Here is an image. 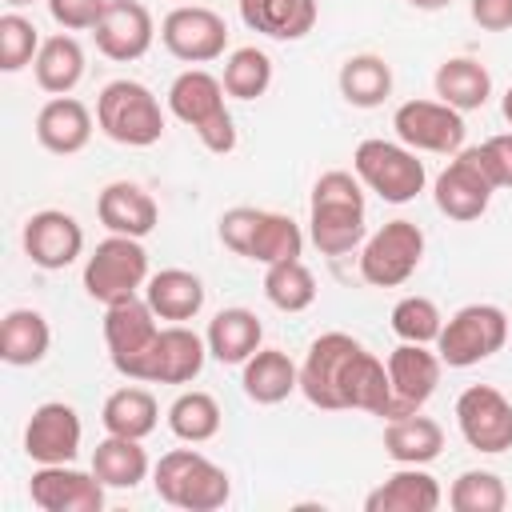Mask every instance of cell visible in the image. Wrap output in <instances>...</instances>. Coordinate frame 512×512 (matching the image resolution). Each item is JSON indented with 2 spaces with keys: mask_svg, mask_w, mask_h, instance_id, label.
<instances>
[{
  "mask_svg": "<svg viewBox=\"0 0 512 512\" xmlns=\"http://www.w3.org/2000/svg\"><path fill=\"white\" fill-rule=\"evenodd\" d=\"M208 360V340L188 324H164L144 368V384H192Z\"/></svg>",
  "mask_w": 512,
  "mask_h": 512,
  "instance_id": "obj_20",
  "label": "cell"
},
{
  "mask_svg": "<svg viewBox=\"0 0 512 512\" xmlns=\"http://www.w3.org/2000/svg\"><path fill=\"white\" fill-rule=\"evenodd\" d=\"M492 192H496V184L488 180V172H484L476 148H460V152L448 160V168L436 176V184H432L436 208H440L448 220H456V224L480 220V216L488 212V204H492Z\"/></svg>",
  "mask_w": 512,
  "mask_h": 512,
  "instance_id": "obj_14",
  "label": "cell"
},
{
  "mask_svg": "<svg viewBox=\"0 0 512 512\" xmlns=\"http://www.w3.org/2000/svg\"><path fill=\"white\" fill-rule=\"evenodd\" d=\"M444 500L436 476L424 472V464H400L384 484H376L364 496V512H436Z\"/></svg>",
  "mask_w": 512,
  "mask_h": 512,
  "instance_id": "obj_23",
  "label": "cell"
},
{
  "mask_svg": "<svg viewBox=\"0 0 512 512\" xmlns=\"http://www.w3.org/2000/svg\"><path fill=\"white\" fill-rule=\"evenodd\" d=\"M468 8L484 32H508L512 28V0H472Z\"/></svg>",
  "mask_w": 512,
  "mask_h": 512,
  "instance_id": "obj_46",
  "label": "cell"
},
{
  "mask_svg": "<svg viewBox=\"0 0 512 512\" xmlns=\"http://www.w3.org/2000/svg\"><path fill=\"white\" fill-rule=\"evenodd\" d=\"M456 428L476 452H508L512 448V400L492 384H468L456 396Z\"/></svg>",
  "mask_w": 512,
  "mask_h": 512,
  "instance_id": "obj_13",
  "label": "cell"
},
{
  "mask_svg": "<svg viewBox=\"0 0 512 512\" xmlns=\"http://www.w3.org/2000/svg\"><path fill=\"white\" fill-rule=\"evenodd\" d=\"M160 336V316L152 312V304L140 296L132 300H116L104 308V344H108V360L124 380H140L144 384V368L148 356L156 348Z\"/></svg>",
  "mask_w": 512,
  "mask_h": 512,
  "instance_id": "obj_9",
  "label": "cell"
},
{
  "mask_svg": "<svg viewBox=\"0 0 512 512\" xmlns=\"http://www.w3.org/2000/svg\"><path fill=\"white\" fill-rule=\"evenodd\" d=\"M344 408H360V412L380 416V420H388V412H392L388 364L368 348H360V356L352 360V372L344 380Z\"/></svg>",
  "mask_w": 512,
  "mask_h": 512,
  "instance_id": "obj_34",
  "label": "cell"
},
{
  "mask_svg": "<svg viewBox=\"0 0 512 512\" xmlns=\"http://www.w3.org/2000/svg\"><path fill=\"white\" fill-rule=\"evenodd\" d=\"M220 424H224V412H220V404H216L212 392L188 388V392H180V396L168 404V428H172V436L184 440V444H204V440H212V436L220 432Z\"/></svg>",
  "mask_w": 512,
  "mask_h": 512,
  "instance_id": "obj_36",
  "label": "cell"
},
{
  "mask_svg": "<svg viewBox=\"0 0 512 512\" xmlns=\"http://www.w3.org/2000/svg\"><path fill=\"white\" fill-rule=\"evenodd\" d=\"M360 348L364 344L348 332H324L308 344V352L300 360V392L312 408L344 412V380H348Z\"/></svg>",
  "mask_w": 512,
  "mask_h": 512,
  "instance_id": "obj_10",
  "label": "cell"
},
{
  "mask_svg": "<svg viewBox=\"0 0 512 512\" xmlns=\"http://www.w3.org/2000/svg\"><path fill=\"white\" fill-rule=\"evenodd\" d=\"M364 208V184L356 172L328 168L316 176L308 196V236L320 256H348L368 240Z\"/></svg>",
  "mask_w": 512,
  "mask_h": 512,
  "instance_id": "obj_1",
  "label": "cell"
},
{
  "mask_svg": "<svg viewBox=\"0 0 512 512\" xmlns=\"http://www.w3.org/2000/svg\"><path fill=\"white\" fill-rule=\"evenodd\" d=\"M24 256L44 268V272H64L68 264H76V256L84 252V228L72 212L64 208H40L24 220L20 232Z\"/></svg>",
  "mask_w": 512,
  "mask_h": 512,
  "instance_id": "obj_16",
  "label": "cell"
},
{
  "mask_svg": "<svg viewBox=\"0 0 512 512\" xmlns=\"http://www.w3.org/2000/svg\"><path fill=\"white\" fill-rule=\"evenodd\" d=\"M152 488L164 504L180 508V512H216L228 504L232 496V480L228 472L208 460L196 448H172L156 460L152 468Z\"/></svg>",
  "mask_w": 512,
  "mask_h": 512,
  "instance_id": "obj_3",
  "label": "cell"
},
{
  "mask_svg": "<svg viewBox=\"0 0 512 512\" xmlns=\"http://www.w3.org/2000/svg\"><path fill=\"white\" fill-rule=\"evenodd\" d=\"M80 416L64 400H44L24 424V452L36 464H72L80 452Z\"/></svg>",
  "mask_w": 512,
  "mask_h": 512,
  "instance_id": "obj_18",
  "label": "cell"
},
{
  "mask_svg": "<svg viewBox=\"0 0 512 512\" xmlns=\"http://www.w3.org/2000/svg\"><path fill=\"white\" fill-rule=\"evenodd\" d=\"M224 96L228 92L220 76H212L208 68H184L168 88V112L180 124H188L212 156H228L236 148V120Z\"/></svg>",
  "mask_w": 512,
  "mask_h": 512,
  "instance_id": "obj_2",
  "label": "cell"
},
{
  "mask_svg": "<svg viewBox=\"0 0 512 512\" xmlns=\"http://www.w3.org/2000/svg\"><path fill=\"white\" fill-rule=\"evenodd\" d=\"M424 228L416 220H388L360 244V280L372 288H400L424 260Z\"/></svg>",
  "mask_w": 512,
  "mask_h": 512,
  "instance_id": "obj_8",
  "label": "cell"
},
{
  "mask_svg": "<svg viewBox=\"0 0 512 512\" xmlns=\"http://www.w3.org/2000/svg\"><path fill=\"white\" fill-rule=\"evenodd\" d=\"M52 348V328L36 308H12L0 320V360L12 368H36Z\"/></svg>",
  "mask_w": 512,
  "mask_h": 512,
  "instance_id": "obj_28",
  "label": "cell"
},
{
  "mask_svg": "<svg viewBox=\"0 0 512 512\" xmlns=\"http://www.w3.org/2000/svg\"><path fill=\"white\" fill-rule=\"evenodd\" d=\"M500 112H504V120H508V124H512V88H508V92H504V100H500Z\"/></svg>",
  "mask_w": 512,
  "mask_h": 512,
  "instance_id": "obj_48",
  "label": "cell"
},
{
  "mask_svg": "<svg viewBox=\"0 0 512 512\" xmlns=\"http://www.w3.org/2000/svg\"><path fill=\"white\" fill-rule=\"evenodd\" d=\"M504 344H508V312L496 304L456 308L436 336V352H440L444 368H472V364L496 356Z\"/></svg>",
  "mask_w": 512,
  "mask_h": 512,
  "instance_id": "obj_7",
  "label": "cell"
},
{
  "mask_svg": "<svg viewBox=\"0 0 512 512\" xmlns=\"http://www.w3.org/2000/svg\"><path fill=\"white\" fill-rule=\"evenodd\" d=\"M220 84L232 100H260L272 88V56L264 48H252V44L228 52Z\"/></svg>",
  "mask_w": 512,
  "mask_h": 512,
  "instance_id": "obj_38",
  "label": "cell"
},
{
  "mask_svg": "<svg viewBox=\"0 0 512 512\" xmlns=\"http://www.w3.org/2000/svg\"><path fill=\"white\" fill-rule=\"evenodd\" d=\"M316 276L312 268L296 256V260H276L264 268V296L272 308L280 312H304L316 304Z\"/></svg>",
  "mask_w": 512,
  "mask_h": 512,
  "instance_id": "obj_37",
  "label": "cell"
},
{
  "mask_svg": "<svg viewBox=\"0 0 512 512\" xmlns=\"http://www.w3.org/2000/svg\"><path fill=\"white\" fill-rule=\"evenodd\" d=\"M208 356L220 364H244L252 352L264 348V324L252 308H220L208 320Z\"/></svg>",
  "mask_w": 512,
  "mask_h": 512,
  "instance_id": "obj_26",
  "label": "cell"
},
{
  "mask_svg": "<svg viewBox=\"0 0 512 512\" xmlns=\"http://www.w3.org/2000/svg\"><path fill=\"white\" fill-rule=\"evenodd\" d=\"M388 380H392V412L388 420L396 416H412V412H424V404L432 400L436 384H440V372H444V360L432 344H396L388 352Z\"/></svg>",
  "mask_w": 512,
  "mask_h": 512,
  "instance_id": "obj_15",
  "label": "cell"
},
{
  "mask_svg": "<svg viewBox=\"0 0 512 512\" xmlns=\"http://www.w3.org/2000/svg\"><path fill=\"white\" fill-rule=\"evenodd\" d=\"M260 216H264V208H252V204H236V208H228V212L216 220V236H220V244H224L228 252H236V256H248V252H252V236H256Z\"/></svg>",
  "mask_w": 512,
  "mask_h": 512,
  "instance_id": "obj_43",
  "label": "cell"
},
{
  "mask_svg": "<svg viewBox=\"0 0 512 512\" xmlns=\"http://www.w3.org/2000/svg\"><path fill=\"white\" fill-rule=\"evenodd\" d=\"M92 128H96L92 108L84 100H76V96H52L36 112V140L52 156H76V152H84L88 140H92Z\"/></svg>",
  "mask_w": 512,
  "mask_h": 512,
  "instance_id": "obj_21",
  "label": "cell"
},
{
  "mask_svg": "<svg viewBox=\"0 0 512 512\" xmlns=\"http://www.w3.org/2000/svg\"><path fill=\"white\" fill-rule=\"evenodd\" d=\"M40 44L44 40H40V32H36V24L28 16H20V12H4L0 16V72L28 68L36 60Z\"/></svg>",
  "mask_w": 512,
  "mask_h": 512,
  "instance_id": "obj_42",
  "label": "cell"
},
{
  "mask_svg": "<svg viewBox=\"0 0 512 512\" xmlns=\"http://www.w3.org/2000/svg\"><path fill=\"white\" fill-rule=\"evenodd\" d=\"M8 8H24V4H36V0H4Z\"/></svg>",
  "mask_w": 512,
  "mask_h": 512,
  "instance_id": "obj_49",
  "label": "cell"
},
{
  "mask_svg": "<svg viewBox=\"0 0 512 512\" xmlns=\"http://www.w3.org/2000/svg\"><path fill=\"white\" fill-rule=\"evenodd\" d=\"M32 76L48 96H72V88L84 80V48L72 32H56L40 44L32 60Z\"/></svg>",
  "mask_w": 512,
  "mask_h": 512,
  "instance_id": "obj_30",
  "label": "cell"
},
{
  "mask_svg": "<svg viewBox=\"0 0 512 512\" xmlns=\"http://www.w3.org/2000/svg\"><path fill=\"white\" fill-rule=\"evenodd\" d=\"M336 88L352 108H380L392 96V64L376 52H356L340 64Z\"/></svg>",
  "mask_w": 512,
  "mask_h": 512,
  "instance_id": "obj_33",
  "label": "cell"
},
{
  "mask_svg": "<svg viewBox=\"0 0 512 512\" xmlns=\"http://www.w3.org/2000/svg\"><path fill=\"white\" fill-rule=\"evenodd\" d=\"M148 452L132 436H104L92 452V472L104 480V488H136L148 476Z\"/></svg>",
  "mask_w": 512,
  "mask_h": 512,
  "instance_id": "obj_35",
  "label": "cell"
},
{
  "mask_svg": "<svg viewBox=\"0 0 512 512\" xmlns=\"http://www.w3.org/2000/svg\"><path fill=\"white\" fill-rule=\"evenodd\" d=\"M160 44L180 64H212L228 48V24L204 4H180L160 20Z\"/></svg>",
  "mask_w": 512,
  "mask_h": 512,
  "instance_id": "obj_11",
  "label": "cell"
},
{
  "mask_svg": "<svg viewBox=\"0 0 512 512\" xmlns=\"http://www.w3.org/2000/svg\"><path fill=\"white\" fill-rule=\"evenodd\" d=\"M432 88H436V100L452 104L456 112H476L492 96V72L472 56H452L436 68Z\"/></svg>",
  "mask_w": 512,
  "mask_h": 512,
  "instance_id": "obj_31",
  "label": "cell"
},
{
  "mask_svg": "<svg viewBox=\"0 0 512 512\" xmlns=\"http://www.w3.org/2000/svg\"><path fill=\"white\" fill-rule=\"evenodd\" d=\"M396 140L412 152H436L456 156L464 148V112H456L444 100H404L392 112Z\"/></svg>",
  "mask_w": 512,
  "mask_h": 512,
  "instance_id": "obj_12",
  "label": "cell"
},
{
  "mask_svg": "<svg viewBox=\"0 0 512 512\" xmlns=\"http://www.w3.org/2000/svg\"><path fill=\"white\" fill-rule=\"evenodd\" d=\"M240 20L268 40H304L320 20V0H240Z\"/></svg>",
  "mask_w": 512,
  "mask_h": 512,
  "instance_id": "obj_24",
  "label": "cell"
},
{
  "mask_svg": "<svg viewBox=\"0 0 512 512\" xmlns=\"http://www.w3.org/2000/svg\"><path fill=\"white\" fill-rule=\"evenodd\" d=\"M100 420H104V432H112V436L144 440L160 424V404L148 388H140V380H132V384L108 392V400L100 408Z\"/></svg>",
  "mask_w": 512,
  "mask_h": 512,
  "instance_id": "obj_32",
  "label": "cell"
},
{
  "mask_svg": "<svg viewBox=\"0 0 512 512\" xmlns=\"http://www.w3.org/2000/svg\"><path fill=\"white\" fill-rule=\"evenodd\" d=\"M96 128L124 148H152L164 136V108L140 80H108L96 96Z\"/></svg>",
  "mask_w": 512,
  "mask_h": 512,
  "instance_id": "obj_4",
  "label": "cell"
},
{
  "mask_svg": "<svg viewBox=\"0 0 512 512\" xmlns=\"http://www.w3.org/2000/svg\"><path fill=\"white\" fill-rule=\"evenodd\" d=\"M304 252V232L292 216L284 212H264L260 224H256V236H252V252L248 260L256 264H276V260H296Z\"/></svg>",
  "mask_w": 512,
  "mask_h": 512,
  "instance_id": "obj_39",
  "label": "cell"
},
{
  "mask_svg": "<svg viewBox=\"0 0 512 512\" xmlns=\"http://www.w3.org/2000/svg\"><path fill=\"white\" fill-rule=\"evenodd\" d=\"M144 300L152 304V312L160 320L184 324V320L200 316V308H204V280L188 268H160V272L148 276Z\"/></svg>",
  "mask_w": 512,
  "mask_h": 512,
  "instance_id": "obj_27",
  "label": "cell"
},
{
  "mask_svg": "<svg viewBox=\"0 0 512 512\" xmlns=\"http://www.w3.org/2000/svg\"><path fill=\"white\" fill-rule=\"evenodd\" d=\"M240 388L252 404H280L300 388V364L280 348H260L240 364Z\"/></svg>",
  "mask_w": 512,
  "mask_h": 512,
  "instance_id": "obj_25",
  "label": "cell"
},
{
  "mask_svg": "<svg viewBox=\"0 0 512 512\" xmlns=\"http://www.w3.org/2000/svg\"><path fill=\"white\" fill-rule=\"evenodd\" d=\"M476 156L496 188H512V132H496L484 144H476Z\"/></svg>",
  "mask_w": 512,
  "mask_h": 512,
  "instance_id": "obj_45",
  "label": "cell"
},
{
  "mask_svg": "<svg viewBox=\"0 0 512 512\" xmlns=\"http://www.w3.org/2000/svg\"><path fill=\"white\" fill-rule=\"evenodd\" d=\"M108 0H48V16L64 32H92L96 20L104 16Z\"/></svg>",
  "mask_w": 512,
  "mask_h": 512,
  "instance_id": "obj_44",
  "label": "cell"
},
{
  "mask_svg": "<svg viewBox=\"0 0 512 512\" xmlns=\"http://www.w3.org/2000/svg\"><path fill=\"white\" fill-rule=\"evenodd\" d=\"M96 216H100V224H104L108 232H116V236H136V240H144V236L156 232V224H160L156 200H152L140 184H132V180H112V184H104L100 196H96Z\"/></svg>",
  "mask_w": 512,
  "mask_h": 512,
  "instance_id": "obj_22",
  "label": "cell"
},
{
  "mask_svg": "<svg viewBox=\"0 0 512 512\" xmlns=\"http://www.w3.org/2000/svg\"><path fill=\"white\" fill-rule=\"evenodd\" d=\"M412 8H420V12H440V8H448L452 0H408Z\"/></svg>",
  "mask_w": 512,
  "mask_h": 512,
  "instance_id": "obj_47",
  "label": "cell"
},
{
  "mask_svg": "<svg viewBox=\"0 0 512 512\" xmlns=\"http://www.w3.org/2000/svg\"><path fill=\"white\" fill-rule=\"evenodd\" d=\"M148 252L136 236H116L108 232L92 256L84 260V292L96 300V304H116V300H132L144 292L148 284Z\"/></svg>",
  "mask_w": 512,
  "mask_h": 512,
  "instance_id": "obj_6",
  "label": "cell"
},
{
  "mask_svg": "<svg viewBox=\"0 0 512 512\" xmlns=\"http://www.w3.org/2000/svg\"><path fill=\"white\" fill-rule=\"evenodd\" d=\"M440 452H444V428L432 416L412 412V416L384 420V456L388 460H396V464H432Z\"/></svg>",
  "mask_w": 512,
  "mask_h": 512,
  "instance_id": "obj_29",
  "label": "cell"
},
{
  "mask_svg": "<svg viewBox=\"0 0 512 512\" xmlns=\"http://www.w3.org/2000/svg\"><path fill=\"white\" fill-rule=\"evenodd\" d=\"M388 320H392L396 340H404V344H436V336L444 328V316H440L436 300H428V296H400L392 304Z\"/></svg>",
  "mask_w": 512,
  "mask_h": 512,
  "instance_id": "obj_41",
  "label": "cell"
},
{
  "mask_svg": "<svg viewBox=\"0 0 512 512\" xmlns=\"http://www.w3.org/2000/svg\"><path fill=\"white\" fill-rule=\"evenodd\" d=\"M448 504L452 512H500L508 504V488L496 472L488 468H468L452 480L448 488Z\"/></svg>",
  "mask_w": 512,
  "mask_h": 512,
  "instance_id": "obj_40",
  "label": "cell"
},
{
  "mask_svg": "<svg viewBox=\"0 0 512 512\" xmlns=\"http://www.w3.org/2000/svg\"><path fill=\"white\" fill-rule=\"evenodd\" d=\"M28 496L40 512H100L104 480L72 464H40L28 480Z\"/></svg>",
  "mask_w": 512,
  "mask_h": 512,
  "instance_id": "obj_17",
  "label": "cell"
},
{
  "mask_svg": "<svg viewBox=\"0 0 512 512\" xmlns=\"http://www.w3.org/2000/svg\"><path fill=\"white\" fill-rule=\"evenodd\" d=\"M92 40H96V52L108 56L112 64H132L156 40L152 12L140 0H108L104 16L92 28Z\"/></svg>",
  "mask_w": 512,
  "mask_h": 512,
  "instance_id": "obj_19",
  "label": "cell"
},
{
  "mask_svg": "<svg viewBox=\"0 0 512 512\" xmlns=\"http://www.w3.org/2000/svg\"><path fill=\"white\" fill-rule=\"evenodd\" d=\"M352 172L360 176V184L368 192H376L384 204H408L424 192L428 184V172H424V160L400 144V140H380V136H368L356 144L352 152Z\"/></svg>",
  "mask_w": 512,
  "mask_h": 512,
  "instance_id": "obj_5",
  "label": "cell"
}]
</instances>
